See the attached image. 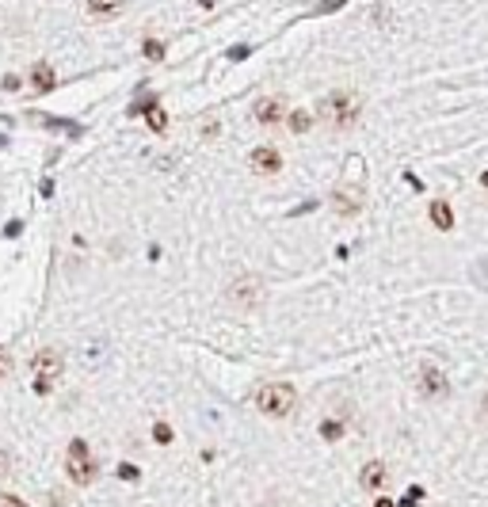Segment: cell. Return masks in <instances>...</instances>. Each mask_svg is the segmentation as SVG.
Masks as SVG:
<instances>
[{
	"label": "cell",
	"mask_w": 488,
	"mask_h": 507,
	"mask_svg": "<svg viewBox=\"0 0 488 507\" xmlns=\"http://www.w3.org/2000/svg\"><path fill=\"white\" fill-rule=\"evenodd\" d=\"M320 435H325V439H332V443H336V439H343V424H336V420H328L325 427H320Z\"/></svg>",
	"instance_id": "17"
},
{
	"label": "cell",
	"mask_w": 488,
	"mask_h": 507,
	"mask_svg": "<svg viewBox=\"0 0 488 507\" xmlns=\"http://www.w3.org/2000/svg\"><path fill=\"white\" fill-rule=\"evenodd\" d=\"M359 111H362V99L355 92H347V88H336V92H328L317 103V115L325 118V123H332L336 130L355 126V123H359Z\"/></svg>",
	"instance_id": "1"
},
{
	"label": "cell",
	"mask_w": 488,
	"mask_h": 507,
	"mask_svg": "<svg viewBox=\"0 0 488 507\" xmlns=\"http://www.w3.org/2000/svg\"><path fill=\"white\" fill-rule=\"evenodd\" d=\"M0 84H4V92H19V88H24V76L8 73V76H4V81H0Z\"/></svg>",
	"instance_id": "20"
},
{
	"label": "cell",
	"mask_w": 488,
	"mask_h": 507,
	"mask_svg": "<svg viewBox=\"0 0 488 507\" xmlns=\"http://www.w3.org/2000/svg\"><path fill=\"white\" fill-rule=\"evenodd\" d=\"M248 168L256 172V175H275L283 168V157H279V149H271V145H260V149H252V157H248Z\"/></svg>",
	"instance_id": "10"
},
{
	"label": "cell",
	"mask_w": 488,
	"mask_h": 507,
	"mask_svg": "<svg viewBox=\"0 0 488 507\" xmlns=\"http://www.w3.org/2000/svg\"><path fill=\"white\" fill-rule=\"evenodd\" d=\"M427 214H431V225H435V229H442V233H447V229H454V210H450V203H442V198H435V203L427 206Z\"/></svg>",
	"instance_id": "13"
},
{
	"label": "cell",
	"mask_w": 488,
	"mask_h": 507,
	"mask_svg": "<svg viewBox=\"0 0 488 507\" xmlns=\"http://www.w3.org/2000/svg\"><path fill=\"white\" fill-rule=\"evenodd\" d=\"M332 206H336V214L343 217H351V214H359L362 210V187L359 183H340L336 191H332Z\"/></svg>",
	"instance_id": "6"
},
{
	"label": "cell",
	"mask_w": 488,
	"mask_h": 507,
	"mask_svg": "<svg viewBox=\"0 0 488 507\" xmlns=\"http://www.w3.org/2000/svg\"><path fill=\"white\" fill-rule=\"evenodd\" d=\"M252 115H256L260 126H283V123H286V103H283V96H263Z\"/></svg>",
	"instance_id": "8"
},
{
	"label": "cell",
	"mask_w": 488,
	"mask_h": 507,
	"mask_svg": "<svg viewBox=\"0 0 488 507\" xmlns=\"http://www.w3.org/2000/svg\"><path fill=\"white\" fill-rule=\"evenodd\" d=\"M416 385H420V393H424L427 401H447L450 396V381L435 362H424V367L416 370Z\"/></svg>",
	"instance_id": "4"
},
{
	"label": "cell",
	"mask_w": 488,
	"mask_h": 507,
	"mask_svg": "<svg viewBox=\"0 0 488 507\" xmlns=\"http://www.w3.org/2000/svg\"><path fill=\"white\" fill-rule=\"evenodd\" d=\"M118 477H122V481H138L141 473H138L134 466H118Z\"/></svg>",
	"instance_id": "21"
},
{
	"label": "cell",
	"mask_w": 488,
	"mask_h": 507,
	"mask_svg": "<svg viewBox=\"0 0 488 507\" xmlns=\"http://www.w3.org/2000/svg\"><path fill=\"white\" fill-rule=\"evenodd\" d=\"M84 8L92 19H115V16L126 12V0H88Z\"/></svg>",
	"instance_id": "11"
},
{
	"label": "cell",
	"mask_w": 488,
	"mask_h": 507,
	"mask_svg": "<svg viewBox=\"0 0 488 507\" xmlns=\"http://www.w3.org/2000/svg\"><path fill=\"white\" fill-rule=\"evenodd\" d=\"M54 81H58V76H54V69H50L46 61H35V65H31V84H35V92H50Z\"/></svg>",
	"instance_id": "14"
},
{
	"label": "cell",
	"mask_w": 488,
	"mask_h": 507,
	"mask_svg": "<svg viewBox=\"0 0 488 507\" xmlns=\"http://www.w3.org/2000/svg\"><path fill=\"white\" fill-rule=\"evenodd\" d=\"M286 126H290L294 134H309V130H313V115H309L305 107H298V111L286 115Z\"/></svg>",
	"instance_id": "15"
},
{
	"label": "cell",
	"mask_w": 488,
	"mask_h": 507,
	"mask_svg": "<svg viewBox=\"0 0 488 507\" xmlns=\"http://www.w3.org/2000/svg\"><path fill=\"white\" fill-rule=\"evenodd\" d=\"M298 404V393L290 381H268L256 389V409L263 416H271V420H283V416H290Z\"/></svg>",
	"instance_id": "2"
},
{
	"label": "cell",
	"mask_w": 488,
	"mask_h": 507,
	"mask_svg": "<svg viewBox=\"0 0 488 507\" xmlns=\"http://www.w3.org/2000/svg\"><path fill=\"white\" fill-rule=\"evenodd\" d=\"M141 50H146L149 61H164V46H161L157 39H146V46H141Z\"/></svg>",
	"instance_id": "16"
},
{
	"label": "cell",
	"mask_w": 488,
	"mask_h": 507,
	"mask_svg": "<svg viewBox=\"0 0 488 507\" xmlns=\"http://www.w3.org/2000/svg\"><path fill=\"white\" fill-rule=\"evenodd\" d=\"M31 370H35V378L42 381H54L61 374V351L58 347H42L35 359H31Z\"/></svg>",
	"instance_id": "9"
},
{
	"label": "cell",
	"mask_w": 488,
	"mask_h": 507,
	"mask_svg": "<svg viewBox=\"0 0 488 507\" xmlns=\"http://www.w3.org/2000/svg\"><path fill=\"white\" fill-rule=\"evenodd\" d=\"M65 473H69V481L76 484V488H88V484H96V477H99V461L92 458V450H88L84 439H73V443H69Z\"/></svg>",
	"instance_id": "3"
},
{
	"label": "cell",
	"mask_w": 488,
	"mask_h": 507,
	"mask_svg": "<svg viewBox=\"0 0 488 507\" xmlns=\"http://www.w3.org/2000/svg\"><path fill=\"white\" fill-rule=\"evenodd\" d=\"M4 473H8V454L0 450V477H4Z\"/></svg>",
	"instance_id": "22"
},
{
	"label": "cell",
	"mask_w": 488,
	"mask_h": 507,
	"mask_svg": "<svg viewBox=\"0 0 488 507\" xmlns=\"http://www.w3.org/2000/svg\"><path fill=\"white\" fill-rule=\"evenodd\" d=\"M481 183H484V187H488V172H484V175H481Z\"/></svg>",
	"instance_id": "25"
},
{
	"label": "cell",
	"mask_w": 488,
	"mask_h": 507,
	"mask_svg": "<svg viewBox=\"0 0 488 507\" xmlns=\"http://www.w3.org/2000/svg\"><path fill=\"white\" fill-rule=\"evenodd\" d=\"M153 439H157V443H172V427L168 424H153Z\"/></svg>",
	"instance_id": "19"
},
{
	"label": "cell",
	"mask_w": 488,
	"mask_h": 507,
	"mask_svg": "<svg viewBox=\"0 0 488 507\" xmlns=\"http://www.w3.org/2000/svg\"><path fill=\"white\" fill-rule=\"evenodd\" d=\"M134 111H146V118H149V130H157V134H164V130H168V115H164L161 111V107H157V99H141V103L134 107Z\"/></svg>",
	"instance_id": "12"
},
{
	"label": "cell",
	"mask_w": 488,
	"mask_h": 507,
	"mask_svg": "<svg viewBox=\"0 0 488 507\" xmlns=\"http://www.w3.org/2000/svg\"><path fill=\"white\" fill-rule=\"evenodd\" d=\"M229 302L240 305V309H256L263 302V286H260L256 275H240V279L229 286Z\"/></svg>",
	"instance_id": "5"
},
{
	"label": "cell",
	"mask_w": 488,
	"mask_h": 507,
	"mask_svg": "<svg viewBox=\"0 0 488 507\" xmlns=\"http://www.w3.org/2000/svg\"><path fill=\"white\" fill-rule=\"evenodd\" d=\"M385 481H390V469H385V461H378V458L366 461V466L359 469V488L370 492V496H382Z\"/></svg>",
	"instance_id": "7"
},
{
	"label": "cell",
	"mask_w": 488,
	"mask_h": 507,
	"mask_svg": "<svg viewBox=\"0 0 488 507\" xmlns=\"http://www.w3.org/2000/svg\"><path fill=\"white\" fill-rule=\"evenodd\" d=\"M374 507H397L393 500H385V496H378V503H374Z\"/></svg>",
	"instance_id": "23"
},
{
	"label": "cell",
	"mask_w": 488,
	"mask_h": 507,
	"mask_svg": "<svg viewBox=\"0 0 488 507\" xmlns=\"http://www.w3.org/2000/svg\"><path fill=\"white\" fill-rule=\"evenodd\" d=\"M481 416H484V424H488V396H484V404H481Z\"/></svg>",
	"instance_id": "24"
},
{
	"label": "cell",
	"mask_w": 488,
	"mask_h": 507,
	"mask_svg": "<svg viewBox=\"0 0 488 507\" xmlns=\"http://www.w3.org/2000/svg\"><path fill=\"white\" fill-rule=\"evenodd\" d=\"M0 507H31L27 500H19L16 492H0Z\"/></svg>",
	"instance_id": "18"
}]
</instances>
